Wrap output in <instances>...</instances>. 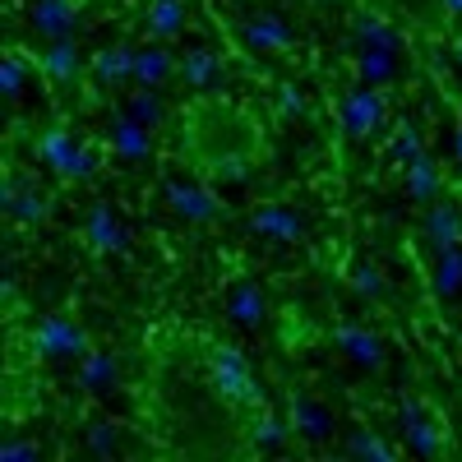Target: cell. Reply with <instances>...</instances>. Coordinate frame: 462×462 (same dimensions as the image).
Wrapping results in <instances>:
<instances>
[{
	"mask_svg": "<svg viewBox=\"0 0 462 462\" xmlns=\"http://www.w3.org/2000/svg\"><path fill=\"white\" fill-rule=\"evenodd\" d=\"M180 121H189L185 152L199 176L213 180H241L259 152V121L250 111L231 106L222 97H195Z\"/></svg>",
	"mask_w": 462,
	"mask_h": 462,
	"instance_id": "1",
	"label": "cell"
},
{
	"mask_svg": "<svg viewBox=\"0 0 462 462\" xmlns=\"http://www.w3.org/2000/svg\"><path fill=\"white\" fill-rule=\"evenodd\" d=\"M204 370H208V383L217 389V398H226L231 407H263L254 379H250V365L241 361L236 346L226 342H204Z\"/></svg>",
	"mask_w": 462,
	"mask_h": 462,
	"instance_id": "2",
	"label": "cell"
},
{
	"mask_svg": "<svg viewBox=\"0 0 462 462\" xmlns=\"http://www.w3.org/2000/svg\"><path fill=\"white\" fill-rule=\"evenodd\" d=\"M88 352H93V337L65 310L47 315L42 324L32 328V356H42V361H84Z\"/></svg>",
	"mask_w": 462,
	"mask_h": 462,
	"instance_id": "3",
	"label": "cell"
},
{
	"mask_svg": "<svg viewBox=\"0 0 462 462\" xmlns=\"http://www.w3.org/2000/svg\"><path fill=\"white\" fill-rule=\"evenodd\" d=\"M37 158H42L56 176H65V180H88L97 171V152L79 148L69 139V130H60V125H51L42 139H37Z\"/></svg>",
	"mask_w": 462,
	"mask_h": 462,
	"instance_id": "4",
	"label": "cell"
},
{
	"mask_svg": "<svg viewBox=\"0 0 462 462\" xmlns=\"http://www.w3.org/2000/svg\"><path fill=\"white\" fill-rule=\"evenodd\" d=\"M383 93L370 84H356L352 93L342 97V130L352 139H370L374 130H383Z\"/></svg>",
	"mask_w": 462,
	"mask_h": 462,
	"instance_id": "5",
	"label": "cell"
},
{
	"mask_svg": "<svg viewBox=\"0 0 462 462\" xmlns=\"http://www.w3.org/2000/svg\"><path fill=\"white\" fill-rule=\"evenodd\" d=\"M148 125H139L130 111H116L111 116V130H106V148H111V158H121V162H143L148 158Z\"/></svg>",
	"mask_w": 462,
	"mask_h": 462,
	"instance_id": "6",
	"label": "cell"
},
{
	"mask_svg": "<svg viewBox=\"0 0 462 462\" xmlns=\"http://www.w3.org/2000/svg\"><path fill=\"white\" fill-rule=\"evenodd\" d=\"M250 231H254L259 241L291 245V241H300V217H296L291 208H282V204H259V208L250 213Z\"/></svg>",
	"mask_w": 462,
	"mask_h": 462,
	"instance_id": "7",
	"label": "cell"
},
{
	"mask_svg": "<svg viewBox=\"0 0 462 462\" xmlns=\"http://www.w3.org/2000/svg\"><path fill=\"white\" fill-rule=\"evenodd\" d=\"M167 204H171L180 217H189V222H213V217L222 213V199L213 195L208 185H180V180H171V185H167Z\"/></svg>",
	"mask_w": 462,
	"mask_h": 462,
	"instance_id": "8",
	"label": "cell"
},
{
	"mask_svg": "<svg viewBox=\"0 0 462 462\" xmlns=\"http://www.w3.org/2000/svg\"><path fill=\"white\" fill-rule=\"evenodd\" d=\"M5 208H10L14 222H42V217L51 213V195H47L37 180L23 185L19 176H10V180H5Z\"/></svg>",
	"mask_w": 462,
	"mask_h": 462,
	"instance_id": "9",
	"label": "cell"
},
{
	"mask_svg": "<svg viewBox=\"0 0 462 462\" xmlns=\"http://www.w3.org/2000/svg\"><path fill=\"white\" fill-rule=\"evenodd\" d=\"M32 65L47 74L51 84H69L74 74H79V65H84V56H79V47L69 42V37H51V42L32 56Z\"/></svg>",
	"mask_w": 462,
	"mask_h": 462,
	"instance_id": "10",
	"label": "cell"
},
{
	"mask_svg": "<svg viewBox=\"0 0 462 462\" xmlns=\"http://www.w3.org/2000/svg\"><path fill=\"white\" fill-rule=\"evenodd\" d=\"M84 241L97 250V254H116V250H125V226L116 222L111 204H93L88 217H84Z\"/></svg>",
	"mask_w": 462,
	"mask_h": 462,
	"instance_id": "11",
	"label": "cell"
},
{
	"mask_svg": "<svg viewBox=\"0 0 462 462\" xmlns=\"http://www.w3.org/2000/svg\"><path fill=\"white\" fill-rule=\"evenodd\" d=\"M426 241H430L435 250H444V245H462V213H457L448 199L426 204Z\"/></svg>",
	"mask_w": 462,
	"mask_h": 462,
	"instance_id": "12",
	"label": "cell"
},
{
	"mask_svg": "<svg viewBox=\"0 0 462 462\" xmlns=\"http://www.w3.org/2000/svg\"><path fill=\"white\" fill-rule=\"evenodd\" d=\"M171 74H180L176 56L167 47H143L134 51V84H148V88H162L171 84Z\"/></svg>",
	"mask_w": 462,
	"mask_h": 462,
	"instance_id": "13",
	"label": "cell"
},
{
	"mask_svg": "<svg viewBox=\"0 0 462 462\" xmlns=\"http://www.w3.org/2000/svg\"><path fill=\"white\" fill-rule=\"evenodd\" d=\"M241 32H245V42L259 47V51H287L291 47V32H287V23L278 14H250L241 23Z\"/></svg>",
	"mask_w": 462,
	"mask_h": 462,
	"instance_id": "14",
	"label": "cell"
},
{
	"mask_svg": "<svg viewBox=\"0 0 462 462\" xmlns=\"http://www.w3.org/2000/svg\"><path fill=\"white\" fill-rule=\"evenodd\" d=\"M217 74H222V56L217 51H189L185 60H180V84L189 88V93H208L213 84H217Z\"/></svg>",
	"mask_w": 462,
	"mask_h": 462,
	"instance_id": "15",
	"label": "cell"
},
{
	"mask_svg": "<svg viewBox=\"0 0 462 462\" xmlns=\"http://www.w3.org/2000/svg\"><path fill=\"white\" fill-rule=\"evenodd\" d=\"M226 315L236 319V324H245V328H259V324H263V315H268L263 291H259L254 282H236V287L226 291Z\"/></svg>",
	"mask_w": 462,
	"mask_h": 462,
	"instance_id": "16",
	"label": "cell"
},
{
	"mask_svg": "<svg viewBox=\"0 0 462 462\" xmlns=\"http://www.w3.org/2000/svg\"><path fill=\"white\" fill-rule=\"evenodd\" d=\"M79 5H84V0H37V5H32V23H37V32L65 37L69 23H74V14H79Z\"/></svg>",
	"mask_w": 462,
	"mask_h": 462,
	"instance_id": "17",
	"label": "cell"
},
{
	"mask_svg": "<svg viewBox=\"0 0 462 462\" xmlns=\"http://www.w3.org/2000/svg\"><path fill=\"white\" fill-rule=\"evenodd\" d=\"M393 74H398V51H379V47L356 51V79L361 84L383 88V84H393Z\"/></svg>",
	"mask_w": 462,
	"mask_h": 462,
	"instance_id": "18",
	"label": "cell"
},
{
	"mask_svg": "<svg viewBox=\"0 0 462 462\" xmlns=\"http://www.w3.org/2000/svg\"><path fill=\"white\" fill-rule=\"evenodd\" d=\"M93 79L97 84H125V79H134V51L130 47H102L93 56Z\"/></svg>",
	"mask_w": 462,
	"mask_h": 462,
	"instance_id": "19",
	"label": "cell"
},
{
	"mask_svg": "<svg viewBox=\"0 0 462 462\" xmlns=\"http://www.w3.org/2000/svg\"><path fill=\"white\" fill-rule=\"evenodd\" d=\"M407 195L416 204H435L439 199V167H435V158H426V152L407 167Z\"/></svg>",
	"mask_w": 462,
	"mask_h": 462,
	"instance_id": "20",
	"label": "cell"
},
{
	"mask_svg": "<svg viewBox=\"0 0 462 462\" xmlns=\"http://www.w3.org/2000/svg\"><path fill=\"white\" fill-rule=\"evenodd\" d=\"M111 379H116V356L93 346V352L79 361V389H84V393H106Z\"/></svg>",
	"mask_w": 462,
	"mask_h": 462,
	"instance_id": "21",
	"label": "cell"
},
{
	"mask_svg": "<svg viewBox=\"0 0 462 462\" xmlns=\"http://www.w3.org/2000/svg\"><path fill=\"white\" fill-rule=\"evenodd\" d=\"M125 111L134 116L139 125H148V130H162V125H167V106H162V93H158V88H148V84H139V88L130 93Z\"/></svg>",
	"mask_w": 462,
	"mask_h": 462,
	"instance_id": "22",
	"label": "cell"
},
{
	"mask_svg": "<svg viewBox=\"0 0 462 462\" xmlns=\"http://www.w3.org/2000/svg\"><path fill=\"white\" fill-rule=\"evenodd\" d=\"M352 28H356V37H361V47H379V51H398L402 42H398V32H393V23L389 19H379V14H356L352 19Z\"/></svg>",
	"mask_w": 462,
	"mask_h": 462,
	"instance_id": "23",
	"label": "cell"
},
{
	"mask_svg": "<svg viewBox=\"0 0 462 462\" xmlns=\"http://www.w3.org/2000/svg\"><path fill=\"white\" fill-rule=\"evenodd\" d=\"M291 430L296 435H328L333 426H328V411L319 407V402H310V398H305V393H296L291 398Z\"/></svg>",
	"mask_w": 462,
	"mask_h": 462,
	"instance_id": "24",
	"label": "cell"
},
{
	"mask_svg": "<svg viewBox=\"0 0 462 462\" xmlns=\"http://www.w3.org/2000/svg\"><path fill=\"white\" fill-rule=\"evenodd\" d=\"M180 28H185V5L180 0H152L148 5V32L167 42V37H176Z\"/></svg>",
	"mask_w": 462,
	"mask_h": 462,
	"instance_id": "25",
	"label": "cell"
},
{
	"mask_svg": "<svg viewBox=\"0 0 462 462\" xmlns=\"http://www.w3.org/2000/svg\"><path fill=\"white\" fill-rule=\"evenodd\" d=\"M287 430L291 426H282V420L268 411V407H254V420H250V444L254 448H282L287 444Z\"/></svg>",
	"mask_w": 462,
	"mask_h": 462,
	"instance_id": "26",
	"label": "cell"
},
{
	"mask_svg": "<svg viewBox=\"0 0 462 462\" xmlns=\"http://www.w3.org/2000/svg\"><path fill=\"white\" fill-rule=\"evenodd\" d=\"M337 346H346L361 365H383V342L374 337V333H365V328H342L337 333Z\"/></svg>",
	"mask_w": 462,
	"mask_h": 462,
	"instance_id": "27",
	"label": "cell"
},
{
	"mask_svg": "<svg viewBox=\"0 0 462 462\" xmlns=\"http://www.w3.org/2000/svg\"><path fill=\"white\" fill-rule=\"evenodd\" d=\"M420 152H426V148H420L416 125H398V130H393V162H398V167H411Z\"/></svg>",
	"mask_w": 462,
	"mask_h": 462,
	"instance_id": "28",
	"label": "cell"
},
{
	"mask_svg": "<svg viewBox=\"0 0 462 462\" xmlns=\"http://www.w3.org/2000/svg\"><path fill=\"white\" fill-rule=\"evenodd\" d=\"M346 453H365V457H393L398 448H393V444H383L379 435H365V430H361V435H352V439H346Z\"/></svg>",
	"mask_w": 462,
	"mask_h": 462,
	"instance_id": "29",
	"label": "cell"
},
{
	"mask_svg": "<svg viewBox=\"0 0 462 462\" xmlns=\"http://www.w3.org/2000/svg\"><path fill=\"white\" fill-rule=\"evenodd\" d=\"M352 282H356V291H365V296H383V278H379L374 263H356Z\"/></svg>",
	"mask_w": 462,
	"mask_h": 462,
	"instance_id": "30",
	"label": "cell"
},
{
	"mask_svg": "<svg viewBox=\"0 0 462 462\" xmlns=\"http://www.w3.org/2000/svg\"><path fill=\"white\" fill-rule=\"evenodd\" d=\"M37 453H42L37 444H5L0 448V462H19V457H37Z\"/></svg>",
	"mask_w": 462,
	"mask_h": 462,
	"instance_id": "31",
	"label": "cell"
},
{
	"mask_svg": "<svg viewBox=\"0 0 462 462\" xmlns=\"http://www.w3.org/2000/svg\"><path fill=\"white\" fill-rule=\"evenodd\" d=\"M111 448H116V430L102 420V426L93 430V453H111Z\"/></svg>",
	"mask_w": 462,
	"mask_h": 462,
	"instance_id": "32",
	"label": "cell"
},
{
	"mask_svg": "<svg viewBox=\"0 0 462 462\" xmlns=\"http://www.w3.org/2000/svg\"><path fill=\"white\" fill-rule=\"evenodd\" d=\"M457 167H462V125H457Z\"/></svg>",
	"mask_w": 462,
	"mask_h": 462,
	"instance_id": "33",
	"label": "cell"
},
{
	"mask_svg": "<svg viewBox=\"0 0 462 462\" xmlns=\"http://www.w3.org/2000/svg\"><path fill=\"white\" fill-rule=\"evenodd\" d=\"M453 51H457V60H462V32H457V42H453Z\"/></svg>",
	"mask_w": 462,
	"mask_h": 462,
	"instance_id": "34",
	"label": "cell"
}]
</instances>
